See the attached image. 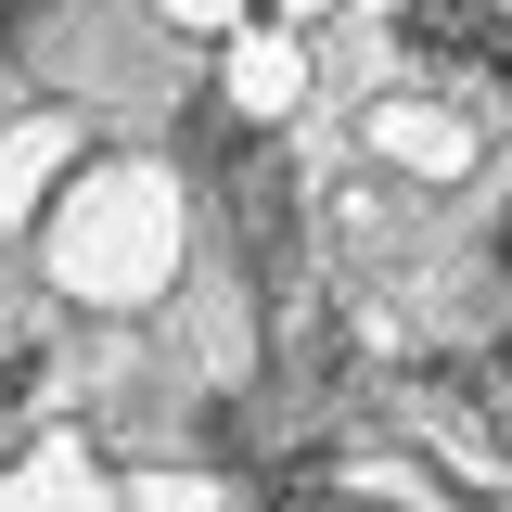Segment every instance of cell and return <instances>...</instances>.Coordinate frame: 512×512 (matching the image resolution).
I'll list each match as a JSON object with an SVG mask.
<instances>
[{"instance_id":"1","label":"cell","mask_w":512,"mask_h":512,"mask_svg":"<svg viewBox=\"0 0 512 512\" xmlns=\"http://www.w3.org/2000/svg\"><path fill=\"white\" fill-rule=\"evenodd\" d=\"M13 13H26V0H0V26H13Z\"/></svg>"}]
</instances>
